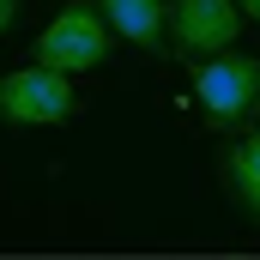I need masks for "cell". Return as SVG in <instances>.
Listing matches in <instances>:
<instances>
[{
    "label": "cell",
    "mask_w": 260,
    "mask_h": 260,
    "mask_svg": "<svg viewBox=\"0 0 260 260\" xmlns=\"http://www.w3.org/2000/svg\"><path fill=\"white\" fill-rule=\"evenodd\" d=\"M194 97L212 127H236L260 115V61L254 55H218L194 73Z\"/></svg>",
    "instance_id": "cell-2"
},
{
    "label": "cell",
    "mask_w": 260,
    "mask_h": 260,
    "mask_svg": "<svg viewBox=\"0 0 260 260\" xmlns=\"http://www.w3.org/2000/svg\"><path fill=\"white\" fill-rule=\"evenodd\" d=\"M242 6L236 0H176L170 6V37H176V55H224L242 30Z\"/></svg>",
    "instance_id": "cell-4"
},
{
    "label": "cell",
    "mask_w": 260,
    "mask_h": 260,
    "mask_svg": "<svg viewBox=\"0 0 260 260\" xmlns=\"http://www.w3.org/2000/svg\"><path fill=\"white\" fill-rule=\"evenodd\" d=\"M73 85H67L61 67H24V73H6L0 79V121L12 127H61L73 115Z\"/></svg>",
    "instance_id": "cell-1"
},
{
    "label": "cell",
    "mask_w": 260,
    "mask_h": 260,
    "mask_svg": "<svg viewBox=\"0 0 260 260\" xmlns=\"http://www.w3.org/2000/svg\"><path fill=\"white\" fill-rule=\"evenodd\" d=\"M218 176H224L230 200H236V206H242V212L260 224V133H248V139H230V145H224Z\"/></svg>",
    "instance_id": "cell-5"
},
{
    "label": "cell",
    "mask_w": 260,
    "mask_h": 260,
    "mask_svg": "<svg viewBox=\"0 0 260 260\" xmlns=\"http://www.w3.org/2000/svg\"><path fill=\"white\" fill-rule=\"evenodd\" d=\"M97 12L109 18L115 37H127L139 49H164V0H103Z\"/></svg>",
    "instance_id": "cell-6"
},
{
    "label": "cell",
    "mask_w": 260,
    "mask_h": 260,
    "mask_svg": "<svg viewBox=\"0 0 260 260\" xmlns=\"http://www.w3.org/2000/svg\"><path fill=\"white\" fill-rule=\"evenodd\" d=\"M236 6H242V12H248V18H260V0H236Z\"/></svg>",
    "instance_id": "cell-8"
},
{
    "label": "cell",
    "mask_w": 260,
    "mask_h": 260,
    "mask_svg": "<svg viewBox=\"0 0 260 260\" xmlns=\"http://www.w3.org/2000/svg\"><path fill=\"white\" fill-rule=\"evenodd\" d=\"M12 18H18V0H0V37L12 30Z\"/></svg>",
    "instance_id": "cell-7"
},
{
    "label": "cell",
    "mask_w": 260,
    "mask_h": 260,
    "mask_svg": "<svg viewBox=\"0 0 260 260\" xmlns=\"http://www.w3.org/2000/svg\"><path fill=\"white\" fill-rule=\"evenodd\" d=\"M30 55L43 67H61V73H85V67L109 61V18L91 12V6H67L49 18V30L30 43Z\"/></svg>",
    "instance_id": "cell-3"
}]
</instances>
